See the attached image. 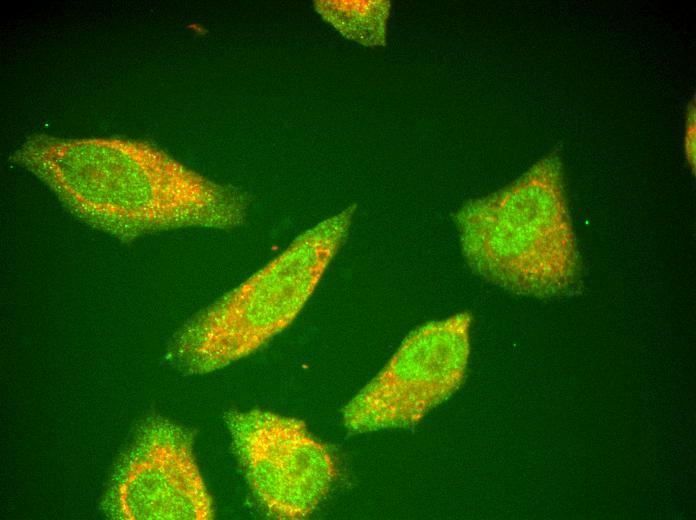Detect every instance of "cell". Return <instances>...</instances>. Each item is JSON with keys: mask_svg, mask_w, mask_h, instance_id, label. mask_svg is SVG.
Here are the masks:
<instances>
[{"mask_svg": "<svg viewBox=\"0 0 696 520\" xmlns=\"http://www.w3.org/2000/svg\"><path fill=\"white\" fill-rule=\"evenodd\" d=\"M348 207L298 235L281 253L193 320L176 344L189 369L205 372L246 357L286 329L342 247Z\"/></svg>", "mask_w": 696, "mask_h": 520, "instance_id": "obj_1", "label": "cell"}, {"mask_svg": "<svg viewBox=\"0 0 696 520\" xmlns=\"http://www.w3.org/2000/svg\"><path fill=\"white\" fill-rule=\"evenodd\" d=\"M535 176L458 217L465 261L479 276L515 292L551 294L580 272L578 251L563 210Z\"/></svg>", "mask_w": 696, "mask_h": 520, "instance_id": "obj_2", "label": "cell"}, {"mask_svg": "<svg viewBox=\"0 0 696 520\" xmlns=\"http://www.w3.org/2000/svg\"><path fill=\"white\" fill-rule=\"evenodd\" d=\"M233 446L249 487L272 517H307L328 493L336 468L327 448L303 421L252 409L227 418Z\"/></svg>", "mask_w": 696, "mask_h": 520, "instance_id": "obj_3", "label": "cell"}, {"mask_svg": "<svg viewBox=\"0 0 696 520\" xmlns=\"http://www.w3.org/2000/svg\"><path fill=\"white\" fill-rule=\"evenodd\" d=\"M469 327L461 313L414 331L349 402L346 426L363 432L408 423L447 397L466 368Z\"/></svg>", "mask_w": 696, "mask_h": 520, "instance_id": "obj_4", "label": "cell"}, {"mask_svg": "<svg viewBox=\"0 0 696 520\" xmlns=\"http://www.w3.org/2000/svg\"><path fill=\"white\" fill-rule=\"evenodd\" d=\"M189 28H190V29H193V30H195V31H197V32H199V33H205V32H206V30H205L204 28H202L201 26H199V25H197V24H192V25L189 26Z\"/></svg>", "mask_w": 696, "mask_h": 520, "instance_id": "obj_5", "label": "cell"}]
</instances>
